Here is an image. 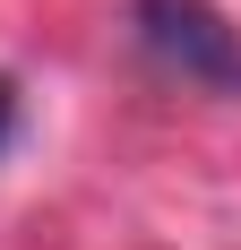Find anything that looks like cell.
<instances>
[{"label": "cell", "instance_id": "cell-1", "mask_svg": "<svg viewBox=\"0 0 241 250\" xmlns=\"http://www.w3.org/2000/svg\"><path fill=\"white\" fill-rule=\"evenodd\" d=\"M138 43L164 61L172 78H190L207 95H241V35L207 9V0H138Z\"/></svg>", "mask_w": 241, "mask_h": 250}, {"label": "cell", "instance_id": "cell-2", "mask_svg": "<svg viewBox=\"0 0 241 250\" xmlns=\"http://www.w3.org/2000/svg\"><path fill=\"white\" fill-rule=\"evenodd\" d=\"M9 129H18V86L0 78V147H9Z\"/></svg>", "mask_w": 241, "mask_h": 250}]
</instances>
